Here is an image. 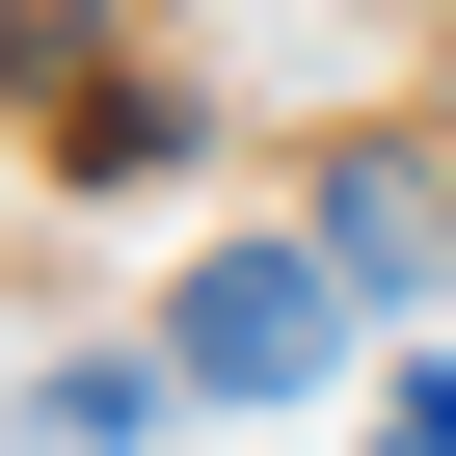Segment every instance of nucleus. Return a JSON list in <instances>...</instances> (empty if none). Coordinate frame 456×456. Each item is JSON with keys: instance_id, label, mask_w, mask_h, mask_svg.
<instances>
[{"instance_id": "1", "label": "nucleus", "mask_w": 456, "mask_h": 456, "mask_svg": "<svg viewBox=\"0 0 456 456\" xmlns=\"http://www.w3.org/2000/svg\"><path fill=\"white\" fill-rule=\"evenodd\" d=\"M161 349H188V403H296V376L349 349V269H322V242H215V269L161 296Z\"/></svg>"}, {"instance_id": "2", "label": "nucleus", "mask_w": 456, "mask_h": 456, "mask_svg": "<svg viewBox=\"0 0 456 456\" xmlns=\"http://www.w3.org/2000/svg\"><path fill=\"white\" fill-rule=\"evenodd\" d=\"M161 403H188V349L134 376V349H54L28 376V456H161Z\"/></svg>"}, {"instance_id": "3", "label": "nucleus", "mask_w": 456, "mask_h": 456, "mask_svg": "<svg viewBox=\"0 0 456 456\" xmlns=\"http://www.w3.org/2000/svg\"><path fill=\"white\" fill-rule=\"evenodd\" d=\"M322 269H349V296H429V269H456V215H429L403 161H349V188H322Z\"/></svg>"}, {"instance_id": "4", "label": "nucleus", "mask_w": 456, "mask_h": 456, "mask_svg": "<svg viewBox=\"0 0 456 456\" xmlns=\"http://www.w3.org/2000/svg\"><path fill=\"white\" fill-rule=\"evenodd\" d=\"M376 456H456V376H403V429H376Z\"/></svg>"}]
</instances>
